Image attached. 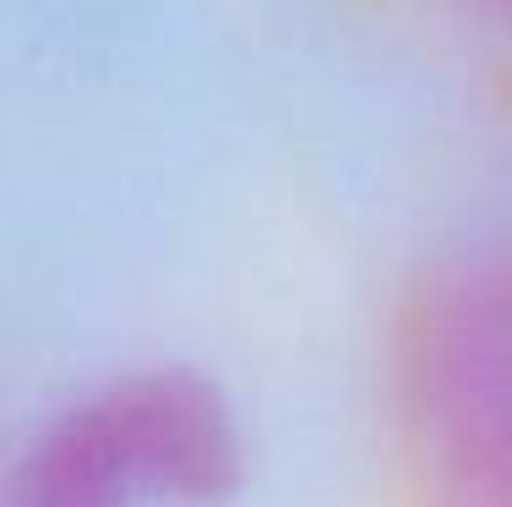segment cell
I'll return each mask as SVG.
<instances>
[{"mask_svg": "<svg viewBox=\"0 0 512 507\" xmlns=\"http://www.w3.org/2000/svg\"><path fill=\"white\" fill-rule=\"evenodd\" d=\"M246 480V431L218 382L153 366L60 409L11 469V507H213Z\"/></svg>", "mask_w": 512, "mask_h": 507, "instance_id": "6da1fadb", "label": "cell"}, {"mask_svg": "<svg viewBox=\"0 0 512 507\" xmlns=\"http://www.w3.org/2000/svg\"><path fill=\"white\" fill-rule=\"evenodd\" d=\"M420 507H512V251L436 273L398 333Z\"/></svg>", "mask_w": 512, "mask_h": 507, "instance_id": "7a4b0ae2", "label": "cell"}, {"mask_svg": "<svg viewBox=\"0 0 512 507\" xmlns=\"http://www.w3.org/2000/svg\"><path fill=\"white\" fill-rule=\"evenodd\" d=\"M480 6H491V11H502V17H512V0H480Z\"/></svg>", "mask_w": 512, "mask_h": 507, "instance_id": "3957f363", "label": "cell"}]
</instances>
